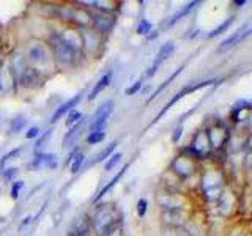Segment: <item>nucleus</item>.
I'll use <instances>...</instances> for the list:
<instances>
[{
	"label": "nucleus",
	"mask_w": 252,
	"mask_h": 236,
	"mask_svg": "<svg viewBox=\"0 0 252 236\" xmlns=\"http://www.w3.org/2000/svg\"><path fill=\"white\" fill-rule=\"evenodd\" d=\"M152 22H148L147 19H140L139 21V24H137V33L139 35H147L148 31H152Z\"/></svg>",
	"instance_id": "obj_31"
},
{
	"label": "nucleus",
	"mask_w": 252,
	"mask_h": 236,
	"mask_svg": "<svg viewBox=\"0 0 252 236\" xmlns=\"http://www.w3.org/2000/svg\"><path fill=\"white\" fill-rule=\"evenodd\" d=\"M84 161H85V154L79 151V153H77V156H76L74 159H73V164H71V172L76 173V172L81 170V167H82Z\"/></svg>",
	"instance_id": "obj_30"
},
{
	"label": "nucleus",
	"mask_w": 252,
	"mask_h": 236,
	"mask_svg": "<svg viewBox=\"0 0 252 236\" xmlns=\"http://www.w3.org/2000/svg\"><path fill=\"white\" fill-rule=\"evenodd\" d=\"M112 110H114V101L112 99H107L104 104H101L96 109V112H94L93 117H92L90 132L92 131H104L107 118L110 117V114H112Z\"/></svg>",
	"instance_id": "obj_7"
},
{
	"label": "nucleus",
	"mask_w": 252,
	"mask_h": 236,
	"mask_svg": "<svg viewBox=\"0 0 252 236\" xmlns=\"http://www.w3.org/2000/svg\"><path fill=\"white\" fill-rule=\"evenodd\" d=\"M52 60L57 63L59 66H73L77 59V52L66 44V41L60 36V33L51 35L49 41H47Z\"/></svg>",
	"instance_id": "obj_1"
},
{
	"label": "nucleus",
	"mask_w": 252,
	"mask_h": 236,
	"mask_svg": "<svg viewBox=\"0 0 252 236\" xmlns=\"http://www.w3.org/2000/svg\"><path fill=\"white\" fill-rule=\"evenodd\" d=\"M84 123H85V120L82 118V120H79L76 124H73V126H71V128L68 129V132L65 134V137H63V148H68L71 144H74L76 139H77V136H79V131H81V128L84 126Z\"/></svg>",
	"instance_id": "obj_19"
},
{
	"label": "nucleus",
	"mask_w": 252,
	"mask_h": 236,
	"mask_svg": "<svg viewBox=\"0 0 252 236\" xmlns=\"http://www.w3.org/2000/svg\"><path fill=\"white\" fill-rule=\"evenodd\" d=\"M207 136L210 140L211 149H219L228 140V129L222 123H216L211 129L207 131Z\"/></svg>",
	"instance_id": "obj_11"
},
{
	"label": "nucleus",
	"mask_w": 252,
	"mask_h": 236,
	"mask_svg": "<svg viewBox=\"0 0 252 236\" xmlns=\"http://www.w3.org/2000/svg\"><path fill=\"white\" fill-rule=\"evenodd\" d=\"M173 52H175V44H173V43H165V44L161 47V49H159V52L156 54V57H155V60H153V65L148 68V71H147V77H153V76L156 74V71L159 69V66L170 57V55H172Z\"/></svg>",
	"instance_id": "obj_14"
},
{
	"label": "nucleus",
	"mask_w": 252,
	"mask_h": 236,
	"mask_svg": "<svg viewBox=\"0 0 252 236\" xmlns=\"http://www.w3.org/2000/svg\"><path fill=\"white\" fill-rule=\"evenodd\" d=\"M114 209L110 205H102L96 209L94 212V217H93V225L98 228V230L106 232L107 228H112L114 227Z\"/></svg>",
	"instance_id": "obj_8"
},
{
	"label": "nucleus",
	"mask_w": 252,
	"mask_h": 236,
	"mask_svg": "<svg viewBox=\"0 0 252 236\" xmlns=\"http://www.w3.org/2000/svg\"><path fill=\"white\" fill-rule=\"evenodd\" d=\"M30 220H32V216H27L26 219H24V222L21 224V228H24L26 225H29V224H30Z\"/></svg>",
	"instance_id": "obj_41"
},
{
	"label": "nucleus",
	"mask_w": 252,
	"mask_h": 236,
	"mask_svg": "<svg viewBox=\"0 0 252 236\" xmlns=\"http://www.w3.org/2000/svg\"><path fill=\"white\" fill-rule=\"evenodd\" d=\"M81 38H82V47H85L90 54H94L99 51V47L102 44V36L99 33H96L93 29L82 30Z\"/></svg>",
	"instance_id": "obj_13"
},
{
	"label": "nucleus",
	"mask_w": 252,
	"mask_h": 236,
	"mask_svg": "<svg viewBox=\"0 0 252 236\" xmlns=\"http://www.w3.org/2000/svg\"><path fill=\"white\" fill-rule=\"evenodd\" d=\"M162 236H191L183 227L181 228H165V232L162 233Z\"/></svg>",
	"instance_id": "obj_33"
},
{
	"label": "nucleus",
	"mask_w": 252,
	"mask_h": 236,
	"mask_svg": "<svg viewBox=\"0 0 252 236\" xmlns=\"http://www.w3.org/2000/svg\"><path fill=\"white\" fill-rule=\"evenodd\" d=\"M27 61H26V57H24V54L21 52H16L11 55V60H10V73H11V79L16 85H19L21 82V77L24 74V71L27 69Z\"/></svg>",
	"instance_id": "obj_12"
},
{
	"label": "nucleus",
	"mask_w": 252,
	"mask_h": 236,
	"mask_svg": "<svg viewBox=\"0 0 252 236\" xmlns=\"http://www.w3.org/2000/svg\"><path fill=\"white\" fill-rule=\"evenodd\" d=\"M104 139H106V132L104 131H92L89 136H87V144L96 145V144H101Z\"/></svg>",
	"instance_id": "obj_27"
},
{
	"label": "nucleus",
	"mask_w": 252,
	"mask_h": 236,
	"mask_svg": "<svg viewBox=\"0 0 252 236\" xmlns=\"http://www.w3.org/2000/svg\"><path fill=\"white\" fill-rule=\"evenodd\" d=\"M202 191L205 194L208 200H219L222 197L224 192V177L220 175L219 170H207L202 175V181H200Z\"/></svg>",
	"instance_id": "obj_3"
},
{
	"label": "nucleus",
	"mask_w": 252,
	"mask_h": 236,
	"mask_svg": "<svg viewBox=\"0 0 252 236\" xmlns=\"http://www.w3.org/2000/svg\"><path fill=\"white\" fill-rule=\"evenodd\" d=\"M82 114L81 112H79V110H71V112H69V115H68V118H66V126H68V128H71V126H73V124H76L79 120H82Z\"/></svg>",
	"instance_id": "obj_32"
},
{
	"label": "nucleus",
	"mask_w": 252,
	"mask_h": 236,
	"mask_svg": "<svg viewBox=\"0 0 252 236\" xmlns=\"http://www.w3.org/2000/svg\"><path fill=\"white\" fill-rule=\"evenodd\" d=\"M140 88H142V81H136V82H134L129 87V88H126L125 94H128V96H132V94H136Z\"/></svg>",
	"instance_id": "obj_37"
},
{
	"label": "nucleus",
	"mask_w": 252,
	"mask_h": 236,
	"mask_svg": "<svg viewBox=\"0 0 252 236\" xmlns=\"http://www.w3.org/2000/svg\"><path fill=\"white\" fill-rule=\"evenodd\" d=\"M215 82H216L215 79H208V81L195 82V84H191V85L185 87L183 90H181V91H178V93L175 94V96H173V98H172V99H170V101L167 102V104H165V107H164V109H161V110H159V114H158V115L155 117V120H153L152 123H150V126H152V124H156L158 121H159L161 118H162V117H164L165 114L169 112V110H170V107H173V104H177V102H178L180 99H183V98L186 96V94L192 93V91H197V90H200V88H203V87H208V85L215 84Z\"/></svg>",
	"instance_id": "obj_4"
},
{
	"label": "nucleus",
	"mask_w": 252,
	"mask_h": 236,
	"mask_svg": "<svg viewBox=\"0 0 252 236\" xmlns=\"http://www.w3.org/2000/svg\"><path fill=\"white\" fill-rule=\"evenodd\" d=\"M82 93H79V94H76V96H73L71 99H68L66 102H63L62 106H59L57 109H55V112H54V115L51 117V123L54 124V123H57L59 120H62L63 118V115H66L68 112H71V110H74V107L79 104V102L82 101Z\"/></svg>",
	"instance_id": "obj_15"
},
{
	"label": "nucleus",
	"mask_w": 252,
	"mask_h": 236,
	"mask_svg": "<svg viewBox=\"0 0 252 236\" xmlns=\"http://www.w3.org/2000/svg\"><path fill=\"white\" fill-rule=\"evenodd\" d=\"M0 88H2V87H0Z\"/></svg>",
	"instance_id": "obj_44"
},
{
	"label": "nucleus",
	"mask_w": 252,
	"mask_h": 236,
	"mask_svg": "<svg viewBox=\"0 0 252 236\" xmlns=\"http://www.w3.org/2000/svg\"><path fill=\"white\" fill-rule=\"evenodd\" d=\"M181 131H183V128H181V126H180L178 129L173 131V136H172V142H173V144H177V142L180 140V137H181Z\"/></svg>",
	"instance_id": "obj_40"
},
{
	"label": "nucleus",
	"mask_w": 252,
	"mask_h": 236,
	"mask_svg": "<svg viewBox=\"0 0 252 236\" xmlns=\"http://www.w3.org/2000/svg\"><path fill=\"white\" fill-rule=\"evenodd\" d=\"M22 187H24V181H16V183H13V187H11V199L13 200H18Z\"/></svg>",
	"instance_id": "obj_35"
},
{
	"label": "nucleus",
	"mask_w": 252,
	"mask_h": 236,
	"mask_svg": "<svg viewBox=\"0 0 252 236\" xmlns=\"http://www.w3.org/2000/svg\"><path fill=\"white\" fill-rule=\"evenodd\" d=\"M172 170L177 173L180 178H188L191 177L194 170H195V164L192 161L191 156H185L180 154L178 157H175L172 162Z\"/></svg>",
	"instance_id": "obj_10"
},
{
	"label": "nucleus",
	"mask_w": 252,
	"mask_h": 236,
	"mask_svg": "<svg viewBox=\"0 0 252 236\" xmlns=\"http://www.w3.org/2000/svg\"><path fill=\"white\" fill-rule=\"evenodd\" d=\"M197 5H200V2H191V3H186L181 10L178 11V13H175L170 18V21L167 22V26H173L175 22H178V21H181V18H185V16H188L189 13H191L194 8L197 6Z\"/></svg>",
	"instance_id": "obj_23"
},
{
	"label": "nucleus",
	"mask_w": 252,
	"mask_h": 236,
	"mask_svg": "<svg viewBox=\"0 0 252 236\" xmlns=\"http://www.w3.org/2000/svg\"><path fill=\"white\" fill-rule=\"evenodd\" d=\"M211 145L207 136V131H199L192 139L191 147L188 148V153L191 157H195V159H200V157H208L211 154Z\"/></svg>",
	"instance_id": "obj_5"
},
{
	"label": "nucleus",
	"mask_w": 252,
	"mask_h": 236,
	"mask_svg": "<svg viewBox=\"0 0 252 236\" xmlns=\"http://www.w3.org/2000/svg\"><path fill=\"white\" fill-rule=\"evenodd\" d=\"M0 123H2V120H0Z\"/></svg>",
	"instance_id": "obj_43"
},
{
	"label": "nucleus",
	"mask_w": 252,
	"mask_h": 236,
	"mask_svg": "<svg viewBox=\"0 0 252 236\" xmlns=\"http://www.w3.org/2000/svg\"><path fill=\"white\" fill-rule=\"evenodd\" d=\"M19 153H21V148H14V149H11L10 153H6V154L2 157V159H0V167H3V165H5L8 161H10V159H14V157L18 156Z\"/></svg>",
	"instance_id": "obj_34"
},
{
	"label": "nucleus",
	"mask_w": 252,
	"mask_h": 236,
	"mask_svg": "<svg viewBox=\"0 0 252 236\" xmlns=\"http://www.w3.org/2000/svg\"><path fill=\"white\" fill-rule=\"evenodd\" d=\"M162 224L165 228H181L186 222V212L185 208H169L162 209Z\"/></svg>",
	"instance_id": "obj_9"
},
{
	"label": "nucleus",
	"mask_w": 252,
	"mask_h": 236,
	"mask_svg": "<svg viewBox=\"0 0 252 236\" xmlns=\"http://www.w3.org/2000/svg\"><path fill=\"white\" fill-rule=\"evenodd\" d=\"M52 134H54V129H52V128H51V129H47V131L43 132V134H39L38 139H36V142H35V151H38V149H41V148L44 147L46 142L52 137Z\"/></svg>",
	"instance_id": "obj_28"
},
{
	"label": "nucleus",
	"mask_w": 252,
	"mask_h": 236,
	"mask_svg": "<svg viewBox=\"0 0 252 236\" xmlns=\"http://www.w3.org/2000/svg\"><path fill=\"white\" fill-rule=\"evenodd\" d=\"M233 21H235V18H233V16H230V18H228L227 21H224L222 24H220L219 27H216V29L213 30V31H210V33H208L207 36H208V38H215V36H219V35H222L224 31H227L228 29H230V26H232V24H233Z\"/></svg>",
	"instance_id": "obj_26"
},
{
	"label": "nucleus",
	"mask_w": 252,
	"mask_h": 236,
	"mask_svg": "<svg viewBox=\"0 0 252 236\" xmlns=\"http://www.w3.org/2000/svg\"><path fill=\"white\" fill-rule=\"evenodd\" d=\"M26 124H27V118L26 115H18V117H14L11 123H10V128H8V136H13V134H18L21 132L24 128H26Z\"/></svg>",
	"instance_id": "obj_22"
},
{
	"label": "nucleus",
	"mask_w": 252,
	"mask_h": 236,
	"mask_svg": "<svg viewBox=\"0 0 252 236\" xmlns=\"http://www.w3.org/2000/svg\"><path fill=\"white\" fill-rule=\"evenodd\" d=\"M251 35V29L249 26H244L243 29L236 30L235 33L232 36H228L227 39H224L222 43H220L219 46V51H225V49H230V47H233L235 44H240L244 38H248Z\"/></svg>",
	"instance_id": "obj_16"
},
{
	"label": "nucleus",
	"mask_w": 252,
	"mask_h": 236,
	"mask_svg": "<svg viewBox=\"0 0 252 236\" xmlns=\"http://www.w3.org/2000/svg\"><path fill=\"white\" fill-rule=\"evenodd\" d=\"M118 147V144L117 142H112V144H110L107 148H104L102 149L101 153H98L96 156H94V159H93V162L92 164H96V162H102L104 159H107V157H110V154H112L114 151H115V148Z\"/></svg>",
	"instance_id": "obj_25"
},
{
	"label": "nucleus",
	"mask_w": 252,
	"mask_h": 236,
	"mask_svg": "<svg viewBox=\"0 0 252 236\" xmlns=\"http://www.w3.org/2000/svg\"><path fill=\"white\" fill-rule=\"evenodd\" d=\"M41 167L51 169V170H55V169H57V167H59V159H57V154H54V153H43Z\"/></svg>",
	"instance_id": "obj_24"
},
{
	"label": "nucleus",
	"mask_w": 252,
	"mask_h": 236,
	"mask_svg": "<svg viewBox=\"0 0 252 236\" xmlns=\"http://www.w3.org/2000/svg\"><path fill=\"white\" fill-rule=\"evenodd\" d=\"M110 81H112V73L109 71V73H106L96 84H94V87L92 88V91H90L89 98H87V99H89V101H94V99H96L99 94H101V91H104L107 87H109Z\"/></svg>",
	"instance_id": "obj_17"
},
{
	"label": "nucleus",
	"mask_w": 252,
	"mask_h": 236,
	"mask_svg": "<svg viewBox=\"0 0 252 236\" xmlns=\"http://www.w3.org/2000/svg\"><path fill=\"white\" fill-rule=\"evenodd\" d=\"M181 71H183V66H181V68H178L177 71H173V73H172V74L169 76V79H167V81H165L164 84H161V85L158 87V88L155 90V93L152 94V96L148 98V101H147V102H152L153 99H156L158 96H159V94H161V93L164 91V88H167V87H169V85H170V84L173 82V79H177V77H178V76L181 74Z\"/></svg>",
	"instance_id": "obj_21"
},
{
	"label": "nucleus",
	"mask_w": 252,
	"mask_h": 236,
	"mask_svg": "<svg viewBox=\"0 0 252 236\" xmlns=\"http://www.w3.org/2000/svg\"><path fill=\"white\" fill-rule=\"evenodd\" d=\"M24 57H26L27 65H30V68L36 69L39 74H41V69L49 65L51 60H52L51 52H49V47H47V44L43 43V41H33V43H30L27 46Z\"/></svg>",
	"instance_id": "obj_2"
},
{
	"label": "nucleus",
	"mask_w": 252,
	"mask_h": 236,
	"mask_svg": "<svg viewBox=\"0 0 252 236\" xmlns=\"http://www.w3.org/2000/svg\"><path fill=\"white\" fill-rule=\"evenodd\" d=\"M16 175H18V169H16V167L6 169V170L3 172V178H5L6 181H13Z\"/></svg>",
	"instance_id": "obj_38"
},
{
	"label": "nucleus",
	"mask_w": 252,
	"mask_h": 236,
	"mask_svg": "<svg viewBox=\"0 0 252 236\" xmlns=\"http://www.w3.org/2000/svg\"><path fill=\"white\" fill-rule=\"evenodd\" d=\"M39 76H41V74H39L36 69L27 66V69L24 71V74L21 77L19 85L26 87V88H33V87H36L38 82H39Z\"/></svg>",
	"instance_id": "obj_18"
},
{
	"label": "nucleus",
	"mask_w": 252,
	"mask_h": 236,
	"mask_svg": "<svg viewBox=\"0 0 252 236\" xmlns=\"http://www.w3.org/2000/svg\"><path fill=\"white\" fill-rule=\"evenodd\" d=\"M39 128H36V126H33V128H30L29 131H27V134H26V139H38V136H39Z\"/></svg>",
	"instance_id": "obj_39"
},
{
	"label": "nucleus",
	"mask_w": 252,
	"mask_h": 236,
	"mask_svg": "<svg viewBox=\"0 0 252 236\" xmlns=\"http://www.w3.org/2000/svg\"><path fill=\"white\" fill-rule=\"evenodd\" d=\"M147 208H148V202L145 199H140L137 202V214H139V217H144L145 216Z\"/></svg>",
	"instance_id": "obj_36"
},
{
	"label": "nucleus",
	"mask_w": 252,
	"mask_h": 236,
	"mask_svg": "<svg viewBox=\"0 0 252 236\" xmlns=\"http://www.w3.org/2000/svg\"><path fill=\"white\" fill-rule=\"evenodd\" d=\"M122 157H123V154H122V153H114L112 156L109 157V161L106 162V165H104V170H106V172H110L112 169H115L117 165H118V162L122 161Z\"/></svg>",
	"instance_id": "obj_29"
},
{
	"label": "nucleus",
	"mask_w": 252,
	"mask_h": 236,
	"mask_svg": "<svg viewBox=\"0 0 252 236\" xmlns=\"http://www.w3.org/2000/svg\"><path fill=\"white\" fill-rule=\"evenodd\" d=\"M248 2L246 0H236V2H233V5H246Z\"/></svg>",
	"instance_id": "obj_42"
},
{
	"label": "nucleus",
	"mask_w": 252,
	"mask_h": 236,
	"mask_svg": "<svg viewBox=\"0 0 252 236\" xmlns=\"http://www.w3.org/2000/svg\"><path fill=\"white\" fill-rule=\"evenodd\" d=\"M90 22L93 26V30L96 31V33H99L101 36L110 35L114 31V27H115L114 16L109 14V13H102V11L90 14Z\"/></svg>",
	"instance_id": "obj_6"
},
{
	"label": "nucleus",
	"mask_w": 252,
	"mask_h": 236,
	"mask_svg": "<svg viewBox=\"0 0 252 236\" xmlns=\"http://www.w3.org/2000/svg\"><path fill=\"white\" fill-rule=\"evenodd\" d=\"M126 170H128V167H123V169H122L120 172H118V173H117V175H115V177H114L112 179H110V181H109V183H107V184H106V186H104V187H102V189H101V191L98 192V195H96V197H94V199H93V203H96V202H99V200L102 199V197H104V195H106V194H107V192L110 191V189H112V187H114V186H115V184L118 183V181H120V179H122V177H123V175H125V173H126Z\"/></svg>",
	"instance_id": "obj_20"
}]
</instances>
